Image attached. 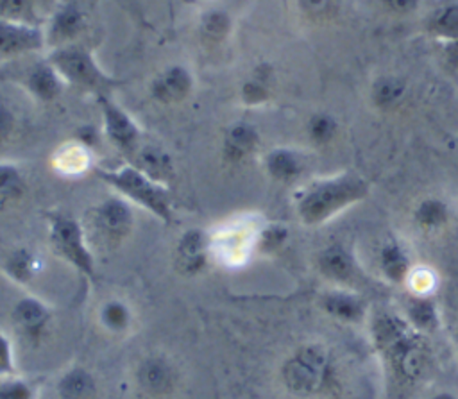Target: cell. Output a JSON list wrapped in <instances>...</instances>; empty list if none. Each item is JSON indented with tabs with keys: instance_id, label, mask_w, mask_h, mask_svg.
<instances>
[{
	"instance_id": "cell-3",
	"label": "cell",
	"mask_w": 458,
	"mask_h": 399,
	"mask_svg": "<svg viewBox=\"0 0 458 399\" xmlns=\"http://www.w3.org/2000/svg\"><path fill=\"white\" fill-rule=\"evenodd\" d=\"M281 376L293 394L320 395L336 388L340 369L336 354L327 345L308 342L284 360Z\"/></svg>"
},
{
	"instance_id": "cell-17",
	"label": "cell",
	"mask_w": 458,
	"mask_h": 399,
	"mask_svg": "<svg viewBox=\"0 0 458 399\" xmlns=\"http://www.w3.org/2000/svg\"><path fill=\"white\" fill-rule=\"evenodd\" d=\"M259 145V134L247 122L231 123L222 136V156L229 163H242L250 157Z\"/></svg>"
},
{
	"instance_id": "cell-31",
	"label": "cell",
	"mask_w": 458,
	"mask_h": 399,
	"mask_svg": "<svg viewBox=\"0 0 458 399\" xmlns=\"http://www.w3.org/2000/svg\"><path fill=\"white\" fill-rule=\"evenodd\" d=\"M338 131V120L327 111L313 113L306 122V136L317 147H327L336 138Z\"/></svg>"
},
{
	"instance_id": "cell-40",
	"label": "cell",
	"mask_w": 458,
	"mask_h": 399,
	"mask_svg": "<svg viewBox=\"0 0 458 399\" xmlns=\"http://www.w3.org/2000/svg\"><path fill=\"white\" fill-rule=\"evenodd\" d=\"M0 399H29V388L20 381H9L0 386Z\"/></svg>"
},
{
	"instance_id": "cell-20",
	"label": "cell",
	"mask_w": 458,
	"mask_h": 399,
	"mask_svg": "<svg viewBox=\"0 0 458 399\" xmlns=\"http://www.w3.org/2000/svg\"><path fill=\"white\" fill-rule=\"evenodd\" d=\"M267 174L277 183H293L297 181L306 166L304 156L288 147H276L267 152L263 159Z\"/></svg>"
},
{
	"instance_id": "cell-34",
	"label": "cell",
	"mask_w": 458,
	"mask_h": 399,
	"mask_svg": "<svg viewBox=\"0 0 458 399\" xmlns=\"http://www.w3.org/2000/svg\"><path fill=\"white\" fill-rule=\"evenodd\" d=\"M27 181L13 163H0V200H16L25 193Z\"/></svg>"
},
{
	"instance_id": "cell-14",
	"label": "cell",
	"mask_w": 458,
	"mask_h": 399,
	"mask_svg": "<svg viewBox=\"0 0 458 399\" xmlns=\"http://www.w3.org/2000/svg\"><path fill=\"white\" fill-rule=\"evenodd\" d=\"M320 306L329 317L347 324L361 322L367 317L365 299L345 286H335L327 290L320 297Z\"/></svg>"
},
{
	"instance_id": "cell-22",
	"label": "cell",
	"mask_w": 458,
	"mask_h": 399,
	"mask_svg": "<svg viewBox=\"0 0 458 399\" xmlns=\"http://www.w3.org/2000/svg\"><path fill=\"white\" fill-rule=\"evenodd\" d=\"M174 369L163 358H147L138 369L140 385L150 394H165L174 385Z\"/></svg>"
},
{
	"instance_id": "cell-16",
	"label": "cell",
	"mask_w": 458,
	"mask_h": 399,
	"mask_svg": "<svg viewBox=\"0 0 458 399\" xmlns=\"http://www.w3.org/2000/svg\"><path fill=\"white\" fill-rule=\"evenodd\" d=\"M451 220L449 202L438 195L420 199L411 211V224L420 234H437L447 227Z\"/></svg>"
},
{
	"instance_id": "cell-26",
	"label": "cell",
	"mask_w": 458,
	"mask_h": 399,
	"mask_svg": "<svg viewBox=\"0 0 458 399\" xmlns=\"http://www.w3.org/2000/svg\"><path fill=\"white\" fill-rule=\"evenodd\" d=\"M406 97V84L395 75H381L370 89L372 104L381 111L395 109Z\"/></svg>"
},
{
	"instance_id": "cell-10",
	"label": "cell",
	"mask_w": 458,
	"mask_h": 399,
	"mask_svg": "<svg viewBox=\"0 0 458 399\" xmlns=\"http://www.w3.org/2000/svg\"><path fill=\"white\" fill-rule=\"evenodd\" d=\"M45 47L47 36L39 25L0 18V59L25 57Z\"/></svg>"
},
{
	"instance_id": "cell-8",
	"label": "cell",
	"mask_w": 458,
	"mask_h": 399,
	"mask_svg": "<svg viewBox=\"0 0 458 399\" xmlns=\"http://www.w3.org/2000/svg\"><path fill=\"white\" fill-rule=\"evenodd\" d=\"M95 98L106 138L120 152L134 154L141 138V127L138 125V122L120 104H116L111 95H98Z\"/></svg>"
},
{
	"instance_id": "cell-29",
	"label": "cell",
	"mask_w": 458,
	"mask_h": 399,
	"mask_svg": "<svg viewBox=\"0 0 458 399\" xmlns=\"http://www.w3.org/2000/svg\"><path fill=\"white\" fill-rule=\"evenodd\" d=\"M134 154H138V168H141L145 174H148L152 179L166 184V181L174 175V166L170 156L157 149V147H143L138 149Z\"/></svg>"
},
{
	"instance_id": "cell-7",
	"label": "cell",
	"mask_w": 458,
	"mask_h": 399,
	"mask_svg": "<svg viewBox=\"0 0 458 399\" xmlns=\"http://www.w3.org/2000/svg\"><path fill=\"white\" fill-rule=\"evenodd\" d=\"M263 227L258 216L243 215L231 218L222 224L209 236V252L215 254L220 261L229 265H240L249 259V256L256 250L258 236Z\"/></svg>"
},
{
	"instance_id": "cell-39",
	"label": "cell",
	"mask_w": 458,
	"mask_h": 399,
	"mask_svg": "<svg viewBox=\"0 0 458 399\" xmlns=\"http://www.w3.org/2000/svg\"><path fill=\"white\" fill-rule=\"evenodd\" d=\"M13 345L11 340L0 331V374H11L13 370Z\"/></svg>"
},
{
	"instance_id": "cell-1",
	"label": "cell",
	"mask_w": 458,
	"mask_h": 399,
	"mask_svg": "<svg viewBox=\"0 0 458 399\" xmlns=\"http://www.w3.org/2000/svg\"><path fill=\"white\" fill-rule=\"evenodd\" d=\"M370 338L397 386L417 383L428 363L424 333L404 315L385 310L370 318Z\"/></svg>"
},
{
	"instance_id": "cell-38",
	"label": "cell",
	"mask_w": 458,
	"mask_h": 399,
	"mask_svg": "<svg viewBox=\"0 0 458 399\" xmlns=\"http://www.w3.org/2000/svg\"><path fill=\"white\" fill-rule=\"evenodd\" d=\"M16 129V113L14 109L0 98V143L7 141Z\"/></svg>"
},
{
	"instance_id": "cell-42",
	"label": "cell",
	"mask_w": 458,
	"mask_h": 399,
	"mask_svg": "<svg viewBox=\"0 0 458 399\" xmlns=\"http://www.w3.org/2000/svg\"><path fill=\"white\" fill-rule=\"evenodd\" d=\"M299 2H301V7L306 14L320 16V14H326L331 9L333 0H299Z\"/></svg>"
},
{
	"instance_id": "cell-6",
	"label": "cell",
	"mask_w": 458,
	"mask_h": 399,
	"mask_svg": "<svg viewBox=\"0 0 458 399\" xmlns=\"http://www.w3.org/2000/svg\"><path fill=\"white\" fill-rule=\"evenodd\" d=\"M48 240L55 254L70 263L77 272L89 279L95 277V259L86 229L73 215L63 211H50Z\"/></svg>"
},
{
	"instance_id": "cell-35",
	"label": "cell",
	"mask_w": 458,
	"mask_h": 399,
	"mask_svg": "<svg viewBox=\"0 0 458 399\" xmlns=\"http://www.w3.org/2000/svg\"><path fill=\"white\" fill-rule=\"evenodd\" d=\"M0 18L36 23L38 5L34 4V0H0Z\"/></svg>"
},
{
	"instance_id": "cell-18",
	"label": "cell",
	"mask_w": 458,
	"mask_h": 399,
	"mask_svg": "<svg viewBox=\"0 0 458 399\" xmlns=\"http://www.w3.org/2000/svg\"><path fill=\"white\" fill-rule=\"evenodd\" d=\"M23 86L29 95L39 102H54L66 86L48 59L34 64L23 77Z\"/></svg>"
},
{
	"instance_id": "cell-32",
	"label": "cell",
	"mask_w": 458,
	"mask_h": 399,
	"mask_svg": "<svg viewBox=\"0 0 458 399\" xmlns=\"http://www.w3.org/2000/svg\"><path fill=\"white\" fill-rule=\"evenodd\" d=\"M38 256L32 250L21 247L9 254L5 261V272L13 281L27 283L38 272Z\"/></svg>"
},
{
	"instance_id": "cell-13",
	"label": "cell",
	"mask_w": 458,
	"mask_h": 399,
	"mask_svg": "<svg viewBox=\"0 0 458 399\" xmlns=\"http://www.w3.org/2000/svg\"><path fill=\"white\" fill-rule=\"evenodd\" d=\"M376 263H377V270L381 272V276L392 284L406 283L408 276L411 274V270L415 267L411 261L410 250L397 238H386L379 245Z\"/></svg>"
},
{
	"instance_id": "cell-11",
	"label": "cell",
	"mask_w": 458,
	"mask_h": 399,
	"mask_svg": "<svg viewBox=\"0 0 458 399\" xmlns=\"http://www.w3.org/2000/svg\"><path fill=\"white\" fill-rule=\"evenodd\" d=\"M315 263L318 272L335 286L351 288V284L360 277L358 259L342 242H331L322 247L317 252Z\"/></svg>"
},
{
	"instance_id": "cell-12",
	"label": "cell",
	"mask_w": 458,
	"mask_h": 399,
	"mask_svg": "<svg viewBox=\"0 0 458 399\" xmlns=\"http://www.w3.org/2000/svg\"><path fill=\"white\" fill-rule=\"evenodd\" d=\"M195 86L191 72L182 64H170L150 81V97L159 104H179L186 100Z\"/></svg>"
},
{
	"instance_id": "cell-23",
	"label": "cell",
	"mask_w": 458,
	"mask_h": 399,
	"mask_svg": "<svg viewBox=\"0 0 458 399\" xmlns=\"http://www.w3.org/2000/svg\"><path fill=\"white\" fill-rule=\"evenodd\" d=\"M54 166L64 175L86 174L91 166V152L82 141H66L55 150Z\"/></svg>"
},
{
	"instance_id": "cell-15",
	"label": "cell",
	"mask_w": 458,
	"mask_h": 399,
	"mask_svg": "<svg viewBox=\"0 0 458 399\" xmlns=\"http://www.w3.org/2000/svg\"><path fill=\"white\" fill-rule=\"evenodd\" d=\"M84 29V16L79 11L77 5L66 4L54 11L48 29L45 30L47 36V47L57 48L64 45L77 43L79 34Z\"/></svg>"
},
{
	"instance_id": "cell-21",
	"label": "cell",
	"mask_w": 458,
	"mask_h": 399,
	"mask_svg": "<svg viewBox=\"0 0 458 399\" xmlns=\"http://www.w3.org/2000/svg\"><path fill=\"white\" fill-rule=\"evenodd\" d=\"M13 320L27 336H39L50 322V310L36 297H23L13 308Z\"/></svg>"
},
{
	"instance_id": "cell-36",
	"label": "cell",
	"mask_w": 458,
	"mask_h": 399,
	"mask_svg": "<svg viewBox=\"0 0 458 399\" xmlns=\"http://www.w3.org/2000/svg\"><path fill=\"white\" fill-rule=\"evenodd\" d=\"M288 231L284 225L279 224H263L259 236H258V245L256 250L261 252H274L277 250L284 242H286Z\"/></svg>"
},
{
	"instance_id": "cell-44",
	"label": "cell",
	"mask_w": 458,
	"mask_h": 399,
	"mask_svg": "<svg viewBox=\"0 0 458 399\" xmlns=\"http://www.w3.org/2000/svg\"><path fill=\"white\" fill-rule=\"evenodd\" d=\"M431 399H456V397H454V395H451L449 392H440V394L433 395Z\"/></svg>"
},
{
	"instance_id": "cell-41",
	"label": "cell",
	"mask_w": 458,
	"mask_h": 399,
	"mask_svg": "<svg viewBox=\"0 0 458 399\" xmlns=\"http://www.w3.org/2000/svg\"><path fill=\"white\" fill-rule=\"evenodd\" d=\"M383 4L394 14H410L419 7L420 0H383Z\"/></svg>"
},
{
	"instance_id": "cell-45",
	"label": "cell",
	"mask_w": 458,
	"mask_h": 399,
	"mask_svg": "<svg viewBox=\"0 0 458 399\" xmlns=\"http://www.w3.org/2000/svg\"><path fill=\"white\" fill-rule=\"evenodd\" d=\"M34 4L38 5V9H39V5H48L50 4V0H34Z\"/></svg>"
},
{
	"instance_id": "cell-9",
	"label": "cell",
	"mask_w": 458,
	"mask_h": 399,
	"mask_svg": "<svg viewBox=\"0 0 458 399\" xmlns=\"http://www.w3.org/2000/svg\"><path fill=\"white\" fill-rule=\"evenodd\" d=\"M91 224L97 236L106 243H120L129 236L134 225L131 204L120 195L104 199L93 208Z\"/></svg>"
},
{
	"instance_id": "cell-5",
	"label": "cell",
	"mask_w": 458,
	"mask_h": 399,
	"mask_svg": "<svg viewBox=\"0 0 458 399\" xmlns=\"http://www.w3.org/2000/svg\"><path fill=\"white\" fill-rule=\"evenodd\" d=\"M48 63L55 68L63 82L89 95H109V91L120 84L118 79L109 75L95 59L93 52L81 45L72 43L52 48Z\"/></svg>"
},
{
	"instance_id": "cell-33",
	"label": "cell",
	"mask_w": 458,
	"mask_h": 399,
	"mask_svg": "<svg viewBox=\"0 0 458 399\" xmlns=\"http://www.w3.org/2000/svg\"><path fill=\"white\" fill-rule=\"evenodd\" d=\"M59 392L63 399H89L95 392V381L86 370L73 369L59 381Z\"/></svg>"
},
{
	"instance_id": "cell-2",
	"label": "cell",
	"mask_w": 458,
	"mask_h": 399,
	"mask_svg": "<svg viewBox=\"0 0 458 399\" xmlns=\"http://www.w3.org/2000/svg\"><path fill=\"white\" fill-rule=\"evenodd\" d=\"M369 195V183L356 172L345 170L317 177L302 184L293 197V208L304 225H322Z\"/></svg>"
},
{
	"instance_id": "cell-24",
	"label": "cell",
	"mask_w": 458,
	"mask_h": 399,
	"mask_svg": "<svg viewBox=\"0 0 458 399\" xmlns=\"http://www.w3.org/2000/svg\"><path fill=\"white\" fill-rule=\"evenodd\" d=\"M272 97V70L265 64L254 68L240 88V98L247 107H258Z\"/></svg>"
},
{
	"instance_id": "cell-27",
	"label": "cell",
	"mask_w": 458,
	"mask_h": 399,
	"mask_svg": "<svg viewBox=\"0 0 458 399\" xmlns=\"http://www.w3.org/2000/svg\"><path fill=\"white\" fill-rule=\"evenodd\" d=\"M404 317L420 333L433 331L440 326V315H438L437 304L435 301L429 299V295H413V299L406 304Z\"/></svg>"
},
{
	"instance_id": "cell-30",
	"label": "cell",
	"mask_w": 458,
	"mask_h": 399,
	"mask_svg": "<svg viewBox=\"0 0 458 399\" xmlns=\"http://www.w3.org/2000/svg\"><path fill=\"white\" fill-rule=\"evenodd\" d=\"M98 318L104 329L109 333H125L132 324V311L122 299H109L102 304Z\"/></svg>"
},
{
	"instance_id": "cell-4",
	"label": "cell",
	"mask_w": 458,
	"mask_h": 399,
	"mask_svg": "<svg viewBox=\"0 0 458 399\" xmlns=\"http://www.w3.org/2000/svg\"><path fill=\"white\" fill-rule=\"evenodd\" d=\"M98 177L129 204H136L165 224L174 222V202L166 184L152 179L136 165L98 170Z\"/></svg>"
},
{
	"instance_id": "cell-28",
	"label": "cell",
	"mask_w": 458,
	"mask_h": 399,
	"mask_svg": "<svg viewBox=\"0 0 458 399\" xmlns=\"http://www.w3.org/2000/svg\"><path fill=\"white\" fill-rule=\"evenodd\" d=\"M233 29L229 14L222 9H209L200 16L199 34L206 45H222Z\"/></svg>"
},
{
	"instance_id": "cell-25",
	"label": "cell",
	"mask_w": 458,
	"mask_h": 399,
	"mask_svg": "<svg viewBox=\"0 0 458 399\" xmlns=\"http://www.w3.org/2000/svg\"><path fill=\"white\" fill-rule=\"evenodd\" d=\"M426 29L438 43L458 41V4H444L435 9L426 21Z\"/></svg>"
},
{
	"instance_id": "cell-19",
	"label": "cell",
	"mask_w": 458,
	"mask_h": 399,
	"mask_svg": "<svg viewBox=\"0 0 458 399\" xmlns=\"http://www.w3.org/2000/svg\"><path fill=\"white\" fill-rule=\"evenodd\" d=\"M209 256V236L200 229L182 233L177 242V265L182 272H199Z\"/></svg>"
},
{
	"instance_id": "cell-37",
	"label": "cell",
	"mask_w": 458,
	"mask_h": 399,
	"mask_svg": "<svg viewBox=\"0 0 458 399\" xmlns=\"http://www.w3.org/2000/svg\"><path fill=\"white\" fill-rule=\"evenodd\" d=\"M406 283H410L415 295H429V292L433 290V284H435L433 272L428 268L413 267Z\"/></svg>"
},
{
	"instance_id": "cell-43",
	"label": "cell",
	"mask_w": 458,
	"mask_h": 399,
	"mask_svg": "<svg viewBox=\"0 0 458 399\" xmlns=\"http://www.w3.org/2000/svg\"><path fill=\"white\" fill-rule=\"evenodd\" d=\"M442 45H444L447 63L453 68H458V41H449V43H442Z\"/></svg>"
}]
</instances>
